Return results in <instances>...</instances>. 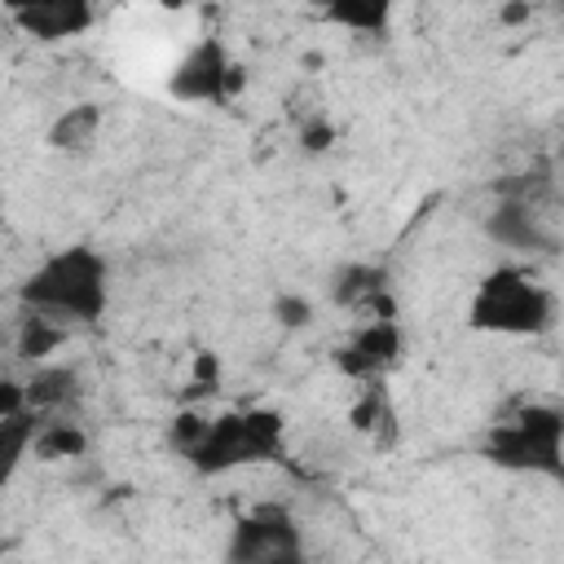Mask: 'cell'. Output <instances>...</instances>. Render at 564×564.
<instances>
[{"label": "cell", "instance_id": "cell-23", "mask_svg": "<svg viewBox=\"0 0 564 564\" xmlns=\"http://www.w3.org/2000/svg\"><path fill=\"white\" fill-rule=\"evenodd\" d=\"M304 4H308V9H317V13H322V9H326V4H330V0H304Z\"/></svg>", "mask_w": 564, "mask_h": 564}, {"label": "cell", "instance_id": "cell-19", "mask_svg": "<svg viewBox=\"0 0 564 564\" xmlns=\"http://www.w3.org/2000/svg\"><path fill=\"white\" fill-rule=\"evenodd\" d=\"M300 145H304V154H326V150L335 145V128H330V119H308L304 132H300Z\"/></svg>", "mask_w": 564, "mask_h": 564}, {"label": "cell", "instance_id": "cell-2", "mask_svg": "<svg viewBox=\"0 0 564 564\" xmlns=\"http://www.w3.org/2000/svg\"><path fill=\"white\" fill-rule=\"evenodd\" d=\"M485 458L507 471L564 480V410L538 401V405H524L516 419L494 423L485 436Z\"/></svg>", "mask_w": 564, "mask_h": 564}, {"label": "cell", "instance_id": "cell-7", "mask_svg": "<svg viewBox=\"0 0 564 564\" xmlns=\"http://www.w3.org/2000/svg\"><path fill=\"white\" fill-rule=\"evenodd\" d=\"M397 357H401V326H397V317H370L335 352V366L344 375H352V379H379Z\"/></svg>", "mask_w": 564, "mask_h": 564}, {"label": "cell", "instance_id": "cell-1", "mask_svg": "<svg viewBox=\"0 0 564 564\" xmlns=\"http://www.w3.org/2000/svg\"><path fill=\"white\" fill-rule=\"evenodd\" d=\"M106 278H110V269H106L101 251L75 242V247L44 256L18 286V300H22V308H35L62 326H70V322L88 326L106 313V300H110Z\"/></svg>", "mask_w": 564, "mask_h": 564}, {"label": "cell", "instance_id": "cell-10", "mask_svg": "<svg viewBox=\"0 0 564 564\" xmlns=\"http://www.w3.org/2000/svg\"><path fill=\"white\" fill-rule=\"evenodd\" d=\"M489 238L502 242V247H516V251H529V247H546V234L538 229V216L529 203H502L494 216H489Z\"/></svg>", "mask_w": 564, "mask_h": 564}, {"label": "cell", "instance_id": "cell-9", "mask_svg": "<svg viewBox=\"0 0 564 564\" xmlns=\"http://www.w3.org/2000/svg\"><path fill=\"white\" fill-rule=\"evenodd\" d=\"M97 132H101V106H97V101H75V106H66V110L48 123L44 141H48V150L79 154V150H88V145L97 141Z\"/></svg>", "mask_w": 564, "mask_h": 564}, {"label": "cell", "instance_id": "cell-16", "mask_svg": "<svg viewBox=\"0 0 564 564\" xmlns=\"http://www.w3.org/2000/svg\"><path fill=\"white\" fill-rule=\"evenodd\" d=\"M207 427H212V419H207V414H198V410L181 405V410L172 414V423H167V445H172L181 458H189V454L203 445Z\"/></svg>", "mask_w": 564, "mask_h": 564}, {"label": "cell", "instance_id": "cell-20", "mask_svg": "<svg viewBox=\"0 0 564 564\" xmlns=\"http://www.w3.org/2000/svg\"><path fill=\"white\" fill-rule=\"evenodd\" d=\"M18 410H26V383L4 379V383H0V419H9V414H18Z\"/></svg>", "mask_w": 564, "mask_h": 564}, {"label": "cell", "instance_id": "cell-18", "mask_svg": "<svg viewBox=\"0 0 564 564\" xmlns=\"http://www.w3.org/2000/svg\"><path fill=\"white\" fill-rule=\"evenodd\" d=\"M273 313H278V322L286 326V330H300V326H308V317H313V304L304 300V295H278L273 300Z\"/></svg>", "mask_w": 564, "mask_h": 564}, {"label": "cell", "instance_id": "cell-6", "mask_svg": "<svg viewBox=\"0 0 564 564\" xmlns=\"http://www.w3.org/2000/svg\"><path fill=\"white\" fill-rule=\"evenodd\" d=\"M229 75H234V62H229L225 44L207 35L176 62V70L167 75V93L176 101H212V106H220V101H234L229 97Z\"/></svg>", "mask_w": 564, "mask_h": 564}, {"label": "cell", "instance_id": "cell-14", "mask_svg": "<svg viewBox=\"0 0 564 564\" xmlns=\"http://www.w3.org/2000/svg\"><path fill=\"white\" fill-rule=\"evenodd\" d=\"M379 291H388V273L375 269V264H344L330 278V300L339 308H357L361 313Z\"/></svg>", "mask_w": 564, "mask_h": 564}, {"label": "cell", "instance_id": "cell-8", "mask_svg": "<svg viewBox=\"0 0 564 564\" xmlns=\"http://www.w3.org/2000/svg\"><path fill=\"white\" fill-rule=\"evenodd\" d=\"M4 13L35 40H70L93 26V0H4Z\"/></svg>", "mask_w": 564, "mask_h": 564}, {"label": "cell", "instance_id": "cell-13", "mask_svg": "<svg viewBox=\"0 0 564 564\" xmlns=\"http://www.w3.org/2000/svg\"><path fill=\"white\" fill-rule=\"evenodd\" d=\"M84 454H88L84 427L44 414V423H40V432L31 441V458H40V463H70V458H84Z\"/></svg>", "mask_w": 564, "mask_h": 564}, {"label": "cell", "instance_id": "cell-5", "mask_svg": "<svg viewBox=\"0 0 564 564\" xmlns=\"http://www.w3.org/2000/svg\"><path fill=\"white\" fill-rule=\"evenodd\" d=\"M234 564H300V529L282 507H256L234 524V538L225 546Z\"/></svg>", "mask_w": 564, "mask_h": 564}, {"label": "cell", "instance_id": "cell-4", "mask_svg": "<svg viewBox=\"0 0 564 564\" xmlns=\"http://www.w3.org/2000/svg\"><path fill=\"white\" fill-rule=\"evenodd\" d=\"M278 449H282V414L269 405H251V410L216 414L203 445L189 454V467L198 476H225L247 463H269L278 458Z\"/></svg>", "mask_w": 564, "mask_h": 564}, {"label": "cell", "instance_id": "cell-17", "mask_svg": "<svg viewBox=\"0 0 564 564\" xmlns=\"http://www.w3.org/2000/svg\"><path fill=\"white\" fill-rule=\"evenodd\" d=\"M348 419H352V427H361V432H370L375 423H388L392 414H388V401H383V392L375 388V379H370V392L348 410Z\"/></svg>", "mask_w": 564, "mask_h": 564}, {"label": "cell", "instance_id": "cell-11", "mask_svg": "<svg viewBox=\"0 0 564 564\" xmlns=\"http://www.w3.org/2000/svg\"><path fill=\"white\" fill-rule=\"evenodd\" d=\"M79 392V375L70 366H48V361H35V375L26 379V405L40 410V414H53L62 410L66 401H75Z\"/></svg>", "mask_w": 564, "mask_h": 564}, {"label": "cell", "instance_id": "cell-12", "mask_svg": "<svg viewBox=\"0 0 564 564\" xmlns=\"http://www.w3.org/2000/svg\"><path fill=\"white\" fill-rule=\"evenodd\" d=\"M397 0H330L317 18L339 26V31H357V35H379L392 22Z\"/></svg>", "mask_w": 564, "mask_h": 564}, {"label": "cell", "instance_id": "cell-3", "mask_svg": "<svg viewBox=\"0 0 564 564\" xmlns=\"http://www.w3.org/2000/svg\"><path fill=\"white\" fill-rule=\"evenodd\" d=\"M555 322V300L520 269H494L480 278L467 326L489 335H542Z\"/></svg>", "mask_w": 564, "mask_h": 564}, {"label": "cell", "instance_id": "cell-22", "mask_svg": "<svg viewBox=\"0 0 564 564\" xmlns=\"http://www.w3.org/2000/svg\"><path fill=\"white\" fill-rule=\"evenodd\" d=\"M194 0H159V9H167V13H181V9H189Z\"/></svg>", "mask_w": 564, "mask_h": 564}, {"label": "cell", "instance_id": "cell-21", "mask_svg": "<svg viewBox=\"0 0 564 564\" xmlns=\"http://www.w3.org/2000/svg\"><path fill=\"white\" fill-rule=\"evenodd\" d=\"M498 22H502V26H520V22H529V0H507V4L498 9Z\"/></svg>", "mask_w": 564, "mask_h": 564}, {"label": "cell", "instance_id": "cell-15", "mask_svg": "<svg viewBox=\"0 0 564 564\" xmlns=\"http://www.w3.org/2000/svg\"><path fill=\"white\" fill-rule=\"evenodd\" d=\"M62 344H66V326L53 322V317H44V313H35V308H26V317H22V326H18V357H26V361H48Z\"/></svg>", "mask_w": 564, "mask_h": 564}]
</instances>
